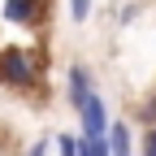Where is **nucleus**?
Segmentation results:
<instances>
[{
    "instance_id": "nucleus-3",
    "label": "nucleus",
    "mask_w": 156,
    "mask_h": 156,
    "mask_svg": "<svg viewBox=\"0 0 156 156\" xmlns=\"http://www.w3.org/2000/svg\"><path fill=\"white\" fill-rule=\"evenodd\" d=\"M65 87H69V104H74V108H78V104H83L87 95L95 91V87H91V74H87L83 65H69V74H65Z\"/></svg>"
},
{
    "instance_id": "nucleus-12",
    "label": "nucleus",
    "mask_w": 156,
    "mask_h": 156,
    "mask_svg": "<svg viewBox=\"0 0 156 156\" xmlns=\"http://www.w3.org/2000/svg\"><path fill=\"white\" fill-rule=\"evenodd\" d=\"M0 156H5V143H0Z\"/></svg>"
},
{
    "instance_id": "nucleus-5",
    "label": "nucleus",
    "mask_w": 156,
    "mask_h": 156,
    "mask_svg": "<svg viewBox=\"0 0 156 156\" xmlns=\"http://www.w3.org/2000/svg\"><path fill=\"white\" fill-rule=\"evenodd\" d=\"M5 17L17 26H30L35 22V5H26V0H5Z\"/></svg>"
},
{
    "instance_id": "nucleus-4",
    "label": "nucleus",
    "mask_w": 156,
    "mask_h": 156,
    "mask_svg": "<svg viewBox=\"0 0 156 156\" xmlns=\"http://www.w3.org/2000/svg\"><path fill=\"white\" fill-rule=\"evenodd\" d=\"M104 143H108V156H130V126H108V134H104Z\"/></svg>"
},
{
    "instance_id": "nucleus-2",
    "label": "nucleus",
    "mask_w": 156,
    "mask_h": 156,
    "mask_svg": "<svg viewBox=\"0 0 156 156\" xmlns=\"http://www.w3.org/2000/svg\"><path fill=\"white\" fill-rule=\"evenodd\" d=\"M78 117H83V139H87V143H104V134H108V113H104L100 91H91L87 100L78 104Z\"/></svg>"
},
{
    "instance_id": "nucleus-6",
    "label": "nucleus",
    "mask_w": 156,
    "mask_h": 156,
    "mask_svg": "<svg viewBox=\"0 0 156 156\" xmlns=\"http://www.w3.org/2000/svg\"><path fill=\"white\" fill-rule=\"evenodd\" d=\"M56 156H78V139H74V134H56Z\"/></svg>"
},
{
    "instance_id": "nucleus-11",
    "label": "nucleus",
    "mask_w": 156,
    "mask_h": 156,
    "mask_svg": "<svg viewBox=\"0 0 156 156\" xmlns=\"http://www.w3.org/2000/svg\"><path fill=\"white\" fill-rule=\"evenodd\" d=\"M26 5H39V0H26Z\"/></svg>"
},
{
    "instance_id": "nucleus-7",
    "label": "nucleus",
    "mask_w": 156,
    "mask_h": 156,
    "mask_svg": "<svg viewBox=\"0 0 156 156\" xmlns=\"http://www.w3.org/2000/svg\"><path fill=\"white\" fill-rule=\"evenodd\" d=\"M69 17L74 22H87L91 17V0H69Z\"/></svg>"
},
{
    "instance_id": "nucleus-8",
    "label": "nucleus",
    "mask_w": 156,
    "mask_h": 156,
    "mask_svg": "<svg viewBox=\"0 0 156 156\" xmlns=\"http://www.w3.org/2000/svg\"><path fill=\"white\" fill-rule=\"evenodd\" d=\"M78 156H108V143H87V139H78Z\"/></svg>"
},
{
    "instance_id": "nucleus-1",
    "label": "nucleus",
    "mask_w": 156,
    "mask_h": 156,
    "mask_svg": "<svg viewBox=\"0 0 156 156\" xmlns=\"http://www.w3.org/2000/svg\"><path fill=\"white\" fill-rule=\"evenodd\" d=\"M0 83L30 87V83H35V56L22 52V48H5V52H0Z\"/></svg>"
},
{
    "instance_id": "nucleus-9",
    "label": "nucleus",
    "mask_w": 156,
    "mask_h": 156,
    "mask_svg": "<svg viewBox=\"0 0 156 156\" xmlns=\"http://www.w3.org/2000/svg\"><path fill=\"white\" fill-rule=\"evenodd\" d=\"M143 156H156V126L143 134Z\"/></svg>"
},
{
    "instance_id": "nucleus-10",
    "label": "nucleus",
    "mask_w": 156,
    "mask_h": 156,
    "mask_svg": "<svg viewBox=\"0 0 156 156\" xmlns=\"http://www.w3.org/2000/svg\"><path fill=\"white\" fill-rule=\"evenodd\" d=\"M44 152H48V139H44V143H35V147H30L26 156H44Z\"/></svg>"
}]
</instances>
